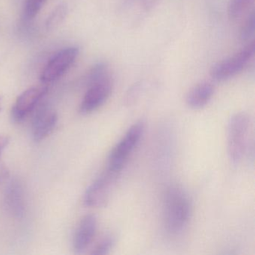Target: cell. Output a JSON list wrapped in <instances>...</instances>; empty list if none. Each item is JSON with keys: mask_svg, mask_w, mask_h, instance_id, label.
<instances>
[{"mask_svg": "<svg viewBox=\"0 0 255 255\" xmlns=\"http://www.w3.org/2000/svg\"><path fill=\"white\" fill-rule=\"evenodd\" d=\"M192 201L187 192L180 186L168 188L164 196V225L170 234H180L185 229L192 215Z\"/></svg>", "mask_w": 255, "mask_h": 255, "instance_id": "1", "label": "cell"}, {"mask_svg": "<svg viewBox=\"0 0 255 255\" xmlns=\"http://www.w3.org/2000/svg\"><path fill=\"white\" fill-rule=\"evenodd\" d=\"M250 128V119L246 113H237L230 119L228 127V154L234 165H238L246 155Z\"/></svg>", "mask_w": 255, "mask_h": 255, "instance_id": "2", "label": "cell"}, {"mask_svg": "<svg viewBox=\"0 0 255 255\" xmlns=\"http://www.w3.org/2000/svg\"><path fill=\"white\" fill-rule=\"evenodd\" d=\"M144 130V123L143 121H139L131 126L110 153L109 156V169L116 172H122L129 156L139 143Z\"/></svg>", "mask_w": 255, "mask_h": 255, "instance_id": "3", "label": "cell"}, {"mask_svg": "<svg viewBox=\"0 0 255 255\" xmlns=\"http://www.w3.org/2000/svg\"><path fill=\"white\" fill-rule=\"evenodd\" d=\"M255 53V41H252L234 56L213 65L210 70V77L219 82L232 78L240 74L250 63Z\"/></svg>", "mask_w": 255, "mask_h": 255, "instance_id": "4", "label": "cell"}, {"mask_svg": "<svg viewBox=\"0 0 255 255\" xmlns=\"http://www.w3.org/2000/svg\"><path fill=\"white\" fill-rule=\"evenodd\" d=\"M120 173L107 168L105 172L98 177L86 191L84 204L87 207H100L107 205L111 198Z\"/></svg>", "mask_w": 255, "mask_h": 255, "instance_id": "5", "label": "cell"}, {"mask_svg": "<svg viewBox=\"0 0 255 255\" xmlns=\"http://www.w3.org/2000/svg\"><path fill=\"white\" fill-rule=\"evenodd\" d=\"M113 89V79L109 74L89 86L80 104V113L83 115L90 114L102 107L111 95Z\"/></svg>", "mask_w": 255, "mask_h": 255, "instance_id": "6", "label": "cell"}, {"mask_svg": "<svg viewBox=\"0 0 255 255\" xmlns=\"http://www.w3.org/2000/svg\"><path fill=\"white\" fill-rule=\"evenodd\" d=\"M78 54L77 47H68L59 51L44 67L40 77L41 82L47 84L60 78L71 68Z\"/></svg>", "mask_w": 255, "mask_h": 255, "instance_id": "7", "label": "cell"}, {"mask_svg": "<svg viewBox=\"0 0 255 255\" xmlns=\"http://www.w3.org/2000/svg\"><path fill=\"white\" fill-rule=\"evenodd\" d=\"M47 86H32L23 92L16 100L12 110L11 118L17 123L23 122L38 105L39 101L47 93Z\"/></svg>", "mask_w": 255, "mask_h": 255, "instance_id": "8", "label": "cell"}, {"mask_svg": "<svg viewBox=\"0 0 255 255\" xmlns=\"http://www.w3.org/2000/svg\"><path fill=\"white\" fill-rule=\"evenodd\" d=\"M98 228V219L94 214L83 216L80 220L74 236V252L83 253L90 246L95 238Z\"/></svg>", "mask_w": 255, "mask_h": 255, "instance_id": "9", "label": "cell"}, {"mask_svg": "<svg viewBox=\"0 0 255 255\" xmlns=\"http://www.w3.org/2000/svg\"><path fill=\"white\" fill-rule=\"evenodd\" d=\"M5 204L7 210L12 216L20 218L24 214V191L21 182L17 179L11 180L6 188Z\"/></svg>", "mask_w": 255, "mask_h": 255, "instance_id": "10", "label": "cell"}, {"mask_svg": "<svg viewBox=\"0 0 255 255\" xmlns=\"http://www.w3.org/2000/svg\"><path fill=\"white\" fill-rule=\"evenodd\" d=\"M58 122V115L50 110L39 112L32 124V134L34 141L36 142L47 138L56 128Z\"/></svg>", "mask_w": 255, "mask_h": 255, "instance_id": "11", "label": "cell"}, {"mask_svg": "<svg viewBox=\"0 0 255 255\" xmlns=\"http://www.w3.org/2000/svg\"><path fill=\"white\" fill-rule=\"evenodd\" d=\"M215 88L210 82H201L194 86L186 95L188 107L200 110L209 104L214 95Z\"/></svg>", "mask_w": 255, "mask_h": 255, "instance_id": "12", "label": "cell"}, {"mask_svg": "<svg viewBox=\"0 0 255 255\" xmlns=\"http://www.w3.org/2000/svg\"><path fill=\"white\" fill-rule=\"evenodd\" d=\"M255 0H230L228 5V17L234 20L240 18L252 6Z\"/></svg>", "mask_w": 255, "mask_h": 255, "instance_id": "13", "label": "cell"}, {"mask_svg": "<svg viewBox=\"0 0 255 255\" xmlns=\"http://www.w3.org/2000/svg\"><path fill=\"white\" fill-rule=\"evenodd\" d=\"M68 11V6L65 4L62 3L57 5L46 20V29L47 31H52L56 29L65 20Z\"/></svg>", "mask_w": 255, "mask_h": 255, "instance_id": "14", "label": "cell"}, {"mask_svg": "<svg viewBox=\"0 0 255 255\" xmlns=\"http://www.w3.org/2000/svg\"><path fill=\"white\" fill-rule=\"evenodd\" d=\"M255 29V12L252 11L249 17L245 20L242 25L239 32V39L242 42H247L250 41L251 38L254 36Z\"/></svg>", "mask_w": 255, "mask_h": 255, "instance_id": "15", "label": "cell"}, {"mask_svg": "<svg viewBox=\"0 0 255 255\" xmlns=\"http://www.w3.org/2000/svg\"><path fill=\"white\" fill-rule=\"evenodd\" d=\"M116 243V237L113 234H108L104 236L99 243L94 248L92 255H105L110 253Z\"/></svg>", "mask_w": 255, "mask_h": 255, "instance_id": "16", "label": "cell"}, {"mask_svg": "<svg viewBox=\"0 0 255 255\" xmlns=\"http://www.w3.org/2000/svg\"><path fill=\"white\" fill-rule=\"evenodd\" d=\"M46 0H26L25 14L29 19H32L40 12Z\"/></svg>", "mask_w": 255, "mask_h": 255, "instance_id": "17", "label": "cell"}, {"mask_svg": "<svg viewBox=\"0 0 255 255\" xmlns=\"http://www.w3.org/2000/svg\"><path fill=\"white\" fill-rule=\"evenodd\" d=\"M10 140L11 138L8 135H3V134L0 135V157L2 156L5 149L9 144Z\"/></svg>", "mask_w": 255, "mask_h": 255, "instance_id": "18", "label": "cell"}, {"mask_svg": "<svg viewBox=\"0 0 255 255\" xmlns=\"http://www.w3.org/2000/svg\"><path fill=\"white\" fill-rule=\"evenodd\" d=\"M143 6L147 11H150L159 3V0H141Z\"/></svg>", "mask_w": 255, "mask_h": 255, "instance_id": "19", "label": "cell"}]
</instances>
